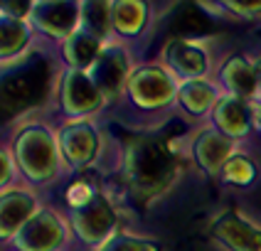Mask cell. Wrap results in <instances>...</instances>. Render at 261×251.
Here are the masks:
<instances>
[{"label":"cell","mask_w":261,"mask_h":251,"mask_svg":"<svg viewBox=\"0 0 261 251\" xmlns=\"http://www.w3.org/2000/svg\"><path fill=\"white\" fill-rule=\"evenodd\" d=\"M185 170V153L177 138L165 131H141L123 141L118 153V175L128 194L150 205L175 187Z\"/></svg>","instance_id":"obj_1"},{"label":"cell","mask_w":261,"mask_h":251,"mask_svg":"<svg viewBox=\"0 0 261 251\" xmlns=\"http://www.w3.org/2000/svg\"><path fill=\"white\" fill-rule=\"evenodd\" d=\"M8 148L15 158L17 173L22 175L25 182L35 187H44L55 182L64 165L57 133L37 118H25L22 123H17Z\"/></svg>","instance_id":"obj_2"},{"label":"cell","mask_w":261,"mask_h":251,"mask_svg":"<svg viewBox=\"0 0 261 251\" xmlns=\"http://www.w3.org/2000/svg\"><path fill=\"white\" fill-rule=\"evenodd\" d=\"M67 221H69L72 234L79 239V244L94 251L121 232L118 229V221H121L118 207L103 187H99L84 202L67 207Z\"/></svg>","instance_id":"obj_3"},{"label":"cell","mask_w":261,"mask_h":251,"mask_svg":"<svg viewBox=\"0 0 261 251\" xmlns=\"http://www.w3.org/2000/svg\"><path fill=\"white\" fill-rule=\"evenodd\" d=\"M180 81L163 62L138 64L128 79L126 99L138 111H163L177 99Z\"/></svg>","instance_id":"obj_4"},{"label":"cell","mask_w":261,"mask_h":251,"mask_svg":"<svg viewBox=\"0 0 261 251\" xmlns=\"http://www.w3.org/2000/svg\"><path fill=\"white\" fill-rule=\"evenodd\" d=\"M55 99H57L59 111L67 116V121L94 118L109 103L106 96L99 91V87L94 84L91 74L69 69V67H64L59 72L57 84H55Z\"/></svg>","instance_id":"obj_5"},{"label":"cell","mask_w":261,"mask_h":251,"mask_svg":"<svg viewBox=\"0 0 261 251\" xmlns=\"http://www.w3.org/2000/svg\"><path fill=\"white\" fill-rule=\"evenodd\" d=\"M57 143L64 165L74 173H87L101 155V131L94 118L67 121L57 131Z\"/></svg>","instance_id":"obj_6"},{"label":"cell","mask_w":261,"mask_h":251,"mask_svg":"<svg viewBox=\"0 0 261 251\" xmlns=\"http://www.w3.org/2000/svg\"><path fill=\"white\" fill-rule=\"evenodd\" d=\"M133 69L136 67L130 62L128 47L121 40H111L103 44L101 54L89 69V74H91L94 84L99 87V91L106 96V101H114L118 96H126V87H128Z\"/></svg>","instance_id":"obj_7"},{"label":"cell","mask_w":261,"mask_h":251,"mask_svg":"<svg viewBox=\"0 0 261 251\" xmlns=\"http://www.w3.org/2000/svg\"><path fill=\"white\" fill-rule=\"evenodd\" d=\"M69 221H64L55 209L42 207L32 219L13 236L15 251H59L67 244Z\"/></svg>","instance_id":"obj_8"},{"label":"cell","mask_w":261,"mask_h":251,"mask_svg":"<svg viewBox=\"0 0 261 251\" xmlns=\"http://www.w3.org/2000/svg\"><path fill=\"white\" fill-rule=\"evenodd\" d=\"M188 155L192 165L207 177L222 175L224 165L232 155H237V141L227 138L222 131H217L212 123H204L202 128L190 138Z\"/></svg>","instance_id":"obj_9"},{"label":"cell","mask_w":261,"mask_h":251,"mask_svg":"<svg viewBox=\"0 0 261 251\" xmlns=\"http://www.w3.org/2000/svg\"><path fill=\"white\" fill-rule=\"evenodd\" d=\"M163 64L173 72L177 81L207 79L212 72V52L200 40L170 37L163 44Z\"/></svg>","instance_id":"obj_10"},{"label":"cell","mask_w":261,"mask_h":251,"mask_svg":"<svg viewBox=\"0 0 261 251\" xmlns=\"http://www.w3.org/2000/svg\"><path fill=\"white\" fill-rule=\"evenodd\" d=\"M30 25L35 27V32H42L62 44L82 27V3L37 0V3H32Z\"/></svg>","instance_id":"obj_11"},{"label":"cell","mask_w":261,"mask_h":251,"mask_svg":"<svg viewBox=\"0 0 261 251\" xmlns=\"http://www.w3.org/2000/svg\"><path fill=\"white\" fill-rule=\"evenodd\" d=\"M210 236L227 251H261V224L239 209H224L210 221Z\"/></svg>","instance_id":"obj_12"},{"label":"cell","mask_w":261,"mask_h":251,"mask_svg":"<svg viewBox=\"0 0 261 251\" xmlns=\"http://www.w3.org/2000/svg\"><path fill=\"white\" fill-rule=\"evenodd\" d=\"M217 84L227 96L242 99L251 106L259 103V74L254 59L247 54L234 52L224 59L217 69Z\"/></svg>","instance_id":"obj_13"},{"label":"cell","mask_w":261,"mask_h":251,"mask_svg":"<svg viewBox=\"0 0 261 251\" xmlns=\"http://www.w3.org/2000/svg\"><path fill=\"white\" fill-rule=\"evenodd\" d=\"M42 209L37 194L28 187H8L0 194V236L13 241V236Z\"/></svg>","instance_id":"obj_14"},{"label":"cell","mask_w":261,"mask_h":251,"mask_svg":"<svg viewBox=\"0 0 261 251\" xmlns=\"http://www.w3.org/2000/svg\"><path fill=\"white\" fill-rule=\"evenodd\" d=\"M210 123L222 131L227 138L232 141H242L247 138L251 128L256 126L254 123V106L242 99H234V96H222L215 106V111L210 114Z\"/></svg>","instance_id":"obj_15"},{"label":"cell","mask_w":261,"mask_h":251,"mask_svg":"<svg viewBox=\"0 0 261 251\" xmlns=\"http://www.w3.org/2000/svg\"><path fill=\"white\" fill-rule=\"evenodd\" d=\"M222 96L224 94L219 91V84H215L212 79H195V81H180L175 103L188 118H210Z\"/></svg>","instance_id":"obj_16"},{"label":"cell","mask_w":261,"mask_h":251,"mask_svg":"<svg viewBox=\"0 0 261 251\" xmlns=\"http://www.w3.org/2000/svg\"><path fill=\"white\" fill-rule=\"evenodd\" d=\"M111 20H114V35L118 40H136L150 25V5L141 0H114Z\"/></svg>","instance_id":"obj_17"},{"label":"cell","mask_w":261,"mask_h":251,"mask_svg":"<svg viewBox=\"0 0 261 251\" xmlns=\"http://www.w3.org/2000/svg\"><path fill=\"white\" fill-rule=\"evenodd\" d=\"M103 40L101 37H96L94 32H89V30L79 27L74 32L69 40H64L62 42V59H64V64L69 67V69H79V72H89L91 67H94V62L99 59L103 49Z\"/></svg>","instance_id":"obj_18"},{"label":"cell","mask_w":261,"mask_h":251,"mask_svg":"<svg viewBox=\"0 0 261 251\" xmlns=\"http://www.w3.org/2000/svg\"><path fill=\"white\" fill-rule=\"evenodd\" d=\"M35 27L28 20H15L10 15H0V57L3 64H15L25 54V49L32 42Z\"/></svg>","instance_id":"obj_19"},{"label":"cell","mask_w":261,"mask_h":251,"mask_svg":"<svg viewBox=\"0 0 261 251\" xmlns=\"http://www.w3.org/2000/svg\"><path fill=\"white\" fill-rule=\"evenodd\" d=\"M82 27L101 37L103 42L114 40V20H111V3L91 0L82 3Z\"/></svg>","instance_id":"obj_20"},{"label":"cell","mask_w":261,"mask_h":251,"mask_svg":"<svg viewBox=\"0 0 261 251\" xmlns=\"http://www.w3.org/2000/svg\"><path fill=\"white\" fill-rule=\"evenodd\" d=\"M259 175V165L249 158L247 153H237L229 158V162L224 165L219 180L224 185H234V187H249Z\"/></svg>","instance_id":"obj_21"},{"label":"cell","mask_w":261,"mask_h":251,"mask_svg":"<svg viewBox=\"0 0 261 251\" xmlns=\"http://www.w3.org/2000/svg\"><path fill=\"white\" fill-rule=\"evenodd\" d=\"M96 251H163V244L148 236H138L130 232H118Z\"/></svg>","instance_id":"obj_22"},{"label":"cell","mask_w":261,"mask_h":251,"mask_svg":"<svg viewBox=\"0 0 261 251\" xmlns=\"http://www.w3.org/2000/svg\"><path fill=\"white\" fill-rule=\"evenodd\" d=\"M222 10L232 15V17H239V20H261V0L259 3H234V0H224L219 3Z\"/></svg>","instance_id":"obj_23"},{"label":"cell","mask_w":261,"mask_h":251,"mask_svg":"<svg viewBox=\"0 0 261 251\" xmlns=\"http://www.w3.org/2000/svg\"><path fill=\"white\" fill-rule=\"evenodd\" d=\"M3 15H10L15 20H28L30 22V15H32V3L30 0H8L0 5Z\"/></svg>","instance_id":"obj_24"},{"label":"cell","mask_w":261,"mask_h":251,"mask_svg":"<svg viewBox=\"0 0 261 251\" xmlns=\"http://www.w3.org/2000/svg\"><path fill=\"white\" fill-rule=\"evenodd\" d=\"M0 162H3V177H0V182H3V190H8V187H13L15 170H17L15 158H13V153H10V148L8 146L0 150Z\"/></svg>","instance_id":"obj_25"},{"label":"cell","mask_w":261,"mask_h":251,"mask_svg":"<svg viewBox=\"0 0 261 251\" xmlns=\"http://www.w3.org/2000/svg\"><path fill=\"white\" fill-rule=\"evenodd\" d=\"M254 64H256V74H259V103L256 106H261V54L254 57Z\"/></svg>","instance_id":"obj_26"},{"label":"cell","mask_w":261,"mask_h":251,"mask_svg":"<svg viewBox=\"0 0 261 251\" xmlns=\"http://www.w3.org/2000/svg\"><path fill=\"white\" fill-rule=\"evenodd\" d=\"M254 123H256V128L261 131V106H254Z\"/></svg>","instance_id":"obj_27"}]
</instances>
